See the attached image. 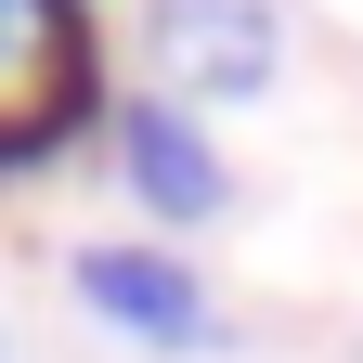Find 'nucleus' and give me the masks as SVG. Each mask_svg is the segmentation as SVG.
<instances>
[{"label": "nucleus", "mask_w": 363, "mask_h": 363, "mask_svg": "<svg viewBox=\"0 0 363 363\" xmlns=\"http://www.w3.org/2000/svg\"><path fill=\"white\" fill-rule=\"evenodd\" d=\"M143 52H156V104H247L272 78V0H156Z\"/></svg>", "instance_id": "nucleus-1"}, {"label": "nucleus", "mask_w": 363, "mask_h": 363, "mask_svg": "<svg viewBox=\"0 0 363 363\" xmlns=\"http://www.w3.org/2000/svg\"><path fill=\"white\" fill-rule=\"evenodd\" d=\"M91 104V39L65 0H0V156H39Z\"/></svg>", "instance_id": "nucleus-2"}, {"label": "nucleus", "mask_w": 363, "mask_h": 363, "mask_svg": "<svg viewBox=\"0 0 363 363\" xmlns=\"http://www.w3.org/2000/svg\"><path fill=\"white\" fill-rule=\"evenodd\" d=\"M78 298L104 311V325L156 337V350H208V337H220V325H208V298H195V272L156 259V247H91V259H78Z\"/></svg>", "instance_id": "nucleus-3"}, {"label": "nucleus", "mask_w": 363, "mask_h": 363, "mask_svg": "<svg viewBox=\"0 0 363 363\" xmlns=\"http://www.w3.org/2000/svg\"><path fill=\"white\" fill-rule=\"evenodd\" d=\"M117 156H130V182H143L156 220H208V208H220V156L195 143V117H182V104H130Z\"/></svg>", "instance_id": "nucleus-4"}]
</instances>
